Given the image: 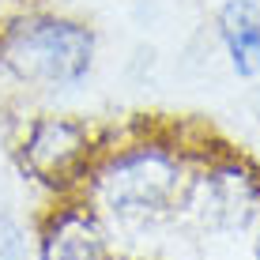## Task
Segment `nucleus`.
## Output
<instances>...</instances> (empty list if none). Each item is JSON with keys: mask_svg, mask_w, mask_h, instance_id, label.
Masks as SVG:
<instances>
[{"mask_svg": "<svg viewBox=\"0 0 260 260\" xmlns=\"http://www.w3.org/2000/svg\"><path fill=\"white\" fill-rule=\"evenodd\" d=\"M87 128L76 121L46 117L30 128V136L23 143V166L30 170V177H38L49 189H64L72 177L79 174L87 158Z\"/></svg>", "mask_w": 260, "mask_h": 260, "instance_id": "nucleus-3", "label": "nucleus"}, {"mask_svg": "<svg viewBox=\"0 0 260 260\" xmlns=\"http://www.w3.org/2000/svg\"><path fill=\"white\" fill-rule=\"evenodd\" d=\"M256 260H260V241H256Z\"/></svg>", "mask_w": 260, "mask_h": 260, "instance_id": "nucleus-7", "label": "nucleus"}, {"mask_svg": "<svg viewBox=\"0 0 260 260\" xmlns=\"http://www.w3.org/2000/svg\"><path fill=\"white\" fill-rule=\"evenodd\" d=\"M200 219L211 230L222 234H238L260 211V185L245 174L241 166H219L200 181Z\"/></svg>", "mask_w": 260, "mask_h": 260, "instance_id": "nucleus-4", "label": "nucleus"}, {"mask_svg": "<svg viewBox=\"0 0 260 260\" xmlns=\"http://www.w3.org/2000/svg\"><path fill=\"white\" fill-rule=\"evenodd\" d=\"M219 34L226 42L230 64L238 76H256L260 72V4L253 0H230L219 12Z\"/></svg>", "mask_w": 260, "mask_h": 260, "instance_id": "nucleus-6", "label": "nucleus"}, {"mask_svg": "<svg viewBox=\"0 0 260 260\" xmlns=\"http://www.w3.org/2000/svg\"><path fill=\"white\" fill-rule=\"evenodd\" d=\"M38 260H106V238L102 226L91 215L64 211L46 226Z\"/></svg>", "mask_w": 260, "mask_h": 260, "instance_id": "nucleus-5", "label": "nucleus"}, {"mask_svg": "<svg viewBox=\"0 0 260 260\" xmlns=\"http://www.w3.org/2000/svg\"><path fill=\"white\" fill-rule=\"evenodd\" d=\"M181 192V166L158 147H136L117 155L98 174V196L124 219H147L174 208Z\"/></svg>", "mask_w": 260, "mask_h": 260, "instance_id": "nucleus-2", "label": "nucleus"}, {"mask_svg": "<svg viewBox=\"0 0 260 260\" xmlns=\"http://www.w3.org/2000/svg\"><path fill=\"white\" fill-rule=\"evenodd\" d=\"M94 38L72 19H23L8 30L0 60L15 79L46 91L76 87L91 72Z\"/></svg>", "mask_w": 260, "mask_h": 260, "instance_id": "nucleus-1", "label": "nucleus"}]
</instances>
